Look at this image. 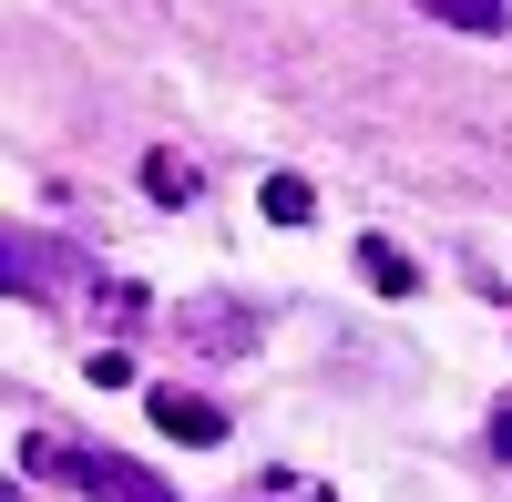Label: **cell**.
<instances>
[{
    "instance_id": "1",
    "label": "cell",
    "mask_w": 512,
    "mask_h": 502,
    "mask_svg": "<svg viewBox=\"0 0 512 502\" xmlns=\"http://www.w3.org/2000/svg\"><path fill=\"white\" fill-rule=\"evenodd\" d=\"M62 472L93 492V502H175V482L144 472V462H123V451H62Z\"/></svg>"
},
{
    "instance_id": "2",
    "label": "cell",
    "mask_w": 512,
    "mask_h": 502,
    "mask_svg": "<svg viewBox=\"0 0 512 502\" xmlns=\"http://www.w3.org/2000/svg\"><path fill=\"white\" fill-rule=\"evenodd\" d=\"M52 277H72V257H62L52 236H21L11 226V246H0V287H11V298H41Z\"/></svg>"
},
{
    "instance_id": "3",
    "label": "cell",
    "mask_w": 512,
    "mask_h": 502,
    "mask_svg": "<svg viewBox=\"0 0 512 502\" xmlns=\"http://www.w3.org/2000/svg\"><path fill=\"white\" fill-rule=\"evenodd\" d=\"M144 410H154V431H164V441H195V451H205V441H226V410H216V400H195V390H144Z\"/></svg>"
},
{
    "instance_id": "4",
    "label": "cell",
    "mask_w": 512,
    "mask_h": 502,
    "mask_svg": "<svg viewBox=\"0 0 512 502\" xmlns=\"http://www.w3.org/2000/svg\"><path fill=\"white\" fill-rule=\"evenodd\" d=\"M185 339L195 349H246L256 339V308H185Z\"/></svg>"
},
{
    "instance_id": "5",
    "label": "cell",
    "mask_w": 512,
    "mask_h": 502,
    "mask_svg": "<svg viewBox=\"0 0 512 502\" xmlns=\"http://www.w3.org/2000/svg\"><path fill=\"white\" fill-rule=\"evenodd\" d=\"M410 11H431L451 31H512V0H410Z\"/></svg>"
},
{
    "instance_id": "6",
    "label": "cell",
    "mask_w": 512,
    "mask_h": 502,
    "mask_svg": "<svg viewBox=\"0 0 512 502\" xmlns=\"http://www.w3.org/2000/svg\"><path fill=\"white\" fill-rule=\"evenodd\" d=\"M308 175H267V195H256V216H267V226H308Z\"/></svg>"
},
{
    "instance_id": "7",
    "label": "cell",
    "mask_w": 512,
    "mask_h": 502,
    "mask_svg": "<svg viewBox=\"0 0 512 502\" xmlns=\"http://www.w3.org/2000/svg\"><path fill=\"white\" fill-rule=\"evenodd\" d=\"M144 195L154 205H195V164L185 154H144Z\"/></svg>"
},
{
    "instance_id": "8",
    "label": "cell",
    "mask_w": 512,
    "mask_h": 502,
    "mask_svg": "<svg viewBox=\"0 0 512 502\" xmlns=\"http://www.w3.org/2000/svg\"><path fill=\"white\" fill-rule=\"evenodd\" d=\"M359 267L379 277V298H410V287H420V277H410V257H400L390 236H369V246H359Z\"/></svg>"
},
{
    "instance_id": "9",
    "label": "cell",
    "mask_w": 512,
    "mask_h": 502,
    "mask_svg": "<svg viewBox=\"0 0 512 502\" xmlns=\"http://www.w3.org/2000/svg\"><path fill=\"white\" fill-rule=\"evenodd\" d=\"M492 451H502V462H512V400L492 410Z\"/></svg>"
}]
</instances>
